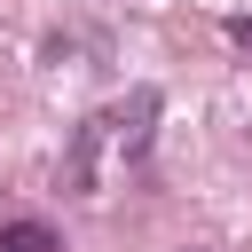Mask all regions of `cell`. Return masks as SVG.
Wrapping results in <instances>:
<instances>
[{"label":"cell","instance_id":"1","mask_svg":"<svg viewBox=\"0 0 252 252\" xmlns=\"http://www.w3.org/2000/svg\"><path fill=\"white\" fill-rule=\"evenodd\" d=\"M150 118H158V94H150V87H134V94L110 102V110H94V118L79 126V142H71V181H79V189H102L126 158H142Z\"/></svg>","mask_w":252,"mask_h":252},{"label":"cell","instance_id":"2","mask_svg":"<svg viewBox=\"0 0 252 252\" xmlns=\"http://www.w3.org/2000/svg\"><path fill=\"white\" fill-rule=\"evenodd\" d=\"M0 252H55V228L47 220H8L0 228Z\"/></svg>","mask_w":252,"mask_h":252},{"label":"cell","instance_id":"3","mask_svg":"<svg viewBox=\"0 0 252 252\" xmlns=\"http://www.w3.org/2000/svg\"><path fill=\"white\" fill-rule=\"evenodd\" d=\"M236 39H244V47H252V16H244V24H236Z\"/></svg>","mask_w":252,"mask_h":252}]
</instances>
